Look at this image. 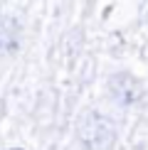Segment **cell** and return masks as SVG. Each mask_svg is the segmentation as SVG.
<instances>
[{
	"label": "cell",
	"mask_w": 148,
	"mask_h": 150,
	"mask_svg": "<svg viewBox=\"0 0 148 150\" xmlns=\"http://www.w3.org/2000/svg\"><path fill=\"white\" fill-rule=\"evenodd\" d=\"M116 138V123L109 116L89 108L77 118V143L82 150H111Z\"/></svg>",
	"instance_id": "6da1fadb"
},
{
	"label": "cell",
	"mask_w": 148,
	"mask_h": 150,
	"mask_svg": "<svg viewBox=\"0 0 148 150\" xmlns=\"http://www.w3.org/2000/svg\"><path fill=\"white\" fill-rule=\"evenodd\" d=\"M109 91L111 96H114V101L123 106V108H128V106H136L143 98V86H141V81L133 76V74L128 71H116L114 76L109 79Z\"/></svg>",
	"instance_id": "7a4b0ae2"
},
{
	"label": "cell",
	"mask_w": 148,
	"mask_h": 150,
	"mask_svg": "<svg viewBox=\"0 0 148 150\" xmlns=\"http://www.w3.org/2000/svg\"><path fill=\"white\" fill-rule=\"evenodd\" d=\"M20 47V22L10 15H0V57L15 54Z\"/></svg>",
	"instance_id": "3957f363"
},
{
	"label": "cell",
	"mask_w": 148,
	"mask_h": 150,
	"mask_svg": "<svg viewBox=\"0 0 148 150\" xmlns=\"http://www.w3.org/2000/svg\"><path fill=\"white\" fill-rule=\"evenodd\" d=\"M10 150H22V148H10Z\"/></svg>",
	"instance_id": "277c9868"
}]
</instances>
